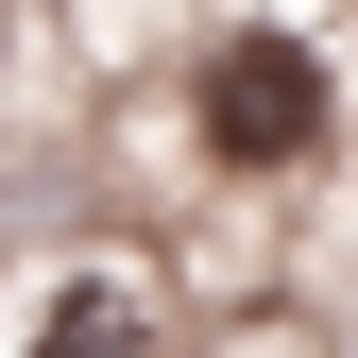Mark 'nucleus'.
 <instances>
[{"mask_svg": "<svg viewBox=\"0 0 358 358\" xmlns=\"http://www.w3.org/2000/svg\"><path fill=\"white\" fill-rule=\"evenodd\" d=\"M188 137H205V171H307L341 137V52L307 17H222L188 52Z\"/></svg>", "mask_w": 358, "mask_h": 358, "instance_id": "obj_1", "label": "nucleus"}, {"mask_svg": "<svg viewBox=\"0 0 358 358\" xmlns=\"http://www.w3.org/2000/svg\"><path fill=\"white\" fill-rule=\"evenodd\" d=\"M17 358H154V324H137V290H103V273H85V290H69Z\"/></svg>", "mask_w": 358, "mask_h": 358, "instance_id": "obj_2", "label": "nucleus"}, {"mask_svg": "<svg viewBox=\"0 0 358 358\" xmlns=\"http://www.w3.org/2000/svg\"><path fill=\"white\" fill-rule=\"evenodd\" d=\"M0 69H17V0H0Z\"/></svg>", "mask_w": 358, "mask_h": 358, "instance_id": "obj_3", "label": "nucleus"}]
</instances>
